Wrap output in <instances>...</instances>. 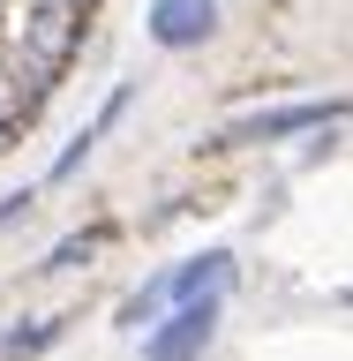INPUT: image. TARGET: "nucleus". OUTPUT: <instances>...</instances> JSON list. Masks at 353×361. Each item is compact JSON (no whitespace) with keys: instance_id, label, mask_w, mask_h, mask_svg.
<instances>
[{"instance_id":"obj_4","label":"nucleus","mask_w":353,"mask_h":361,"mask_svg":"<svg viewBox=\"0 0 353 361\" xmlns=\"http://www.w3.org/2000/svg\"><path fill=\"white\" fill-rule=\"evenodd\" d=\"M338 113H346V98H301V106H278V113H248V121H233L218 143H278V135L323 128V121H338Z\"/></svg>"},{"instance_id":"obj_8","label":"nucleus","mask_w":353,"mask_h":361,"mask_svg":"<svg viewBox=\"0 0 353 361\" xmlns=\"http://www.w3.org/2000/svg\"><path fill=\"white\" fill-rule=\"evenodd\" d=\"M53 338H61V324H30V331H8V354H38Z\"/></svg>"},{"instance_id":"obj_2","label":"nucleus","mask_w":353,"mask_h":361,"mask_svg":"<svg viewBox=\"0 0 353 361\" xmlns=\"http://www.w3.org/2000/svg\"><path fill=\"white\" fill-rule=\"evenodd\" d=\"M225 279H233V256H225V248H211V256H188V264L180 271H166V279H151V286L135 293L128 309H120V324H151L158 309H166V301H196V293H225Z\"/></svg>"},{"instance_id":"obj_7","label":"nucleus","mask_w":353,"mask_h":361,"mask_svg":"<svg viewBox=\"0 0 353 361\" xmlns=\"http://www.w3.org/2000/svg\"><path fill=\"white\" fill-rule=\"evenodd\" d=\"M98 241H106V233H75V241H61L53 256H45V271H75L83 256H98Z\"/></svg>"},{"instance_id":"obj_1","label":"nucleus","mask_w":353,"mask_h":361,"mask_svg":"<svg viewBox=\"0 0 353 361\" xmlns=\"http://www.w3.org/2000/svg\"><path fill=\"white\" fill-rule=\"evenodd\" d=\"M83 53V8L75 0H38L23 16V45H16V75H23V113L68 75V61Z\"/></svg>"},{"instance_id":"obj_6","label":"nucleus","mask_w":353,"mask_h":361,"mask_svg":"<svg viewBox=\"0 0 353 361\" xmlns=\"http://www.w3.org/2000/svg\"><path fill=\"white\" fill-rule=\"evenodd\" d=\"M128 98H135V83H120V90H113V98H106V106H98V121H90V128L75 135V143H68L61 158H53V173H45V180H68V173H75V166H83V158L98 151V135H106L113 121H120V113H128Z\"/></svg>"},{"instance_id":"obj_5","label":"nucleus","mask_w":353,"mask_h":361,"mask_svg":"<svg viewBox=\"0 0 353 361\" xmlns=\"http://www.w3.org/2000/svg\"><path fill=\"white\" fill-rule=\"evenodd\" d=\"M218 30V0H151V45L166 53H188Z\"/></svg>"},{"instance_id":"obj_3","label":"nucleus","mask_w":353,"mask_h":361,"mask_svg":"<svg viewBox=\"0 0 353 361\" xmlns=\"http://www.w3.org/2000/svg\"><path fill=\"white\" fill-rule=\"evenodd\" d=\"M211 331H218V293H196V301H180V309L143 338V361H203Z\"/></svg>"},{"instance_id":"obj_9","label":"nucleus","mask_w":353,"mask_h":361,"mask_svg":"<svg viewBox=\"0 0 353 361\" xmlns=\"http://www.w3.org/2000/svg\"><path fill=\"white\" fill-rule=\"evenodd\" d=\"M8 135H16V113H8V106H0V151H8Z\"/></svg>"}]
</instances>
